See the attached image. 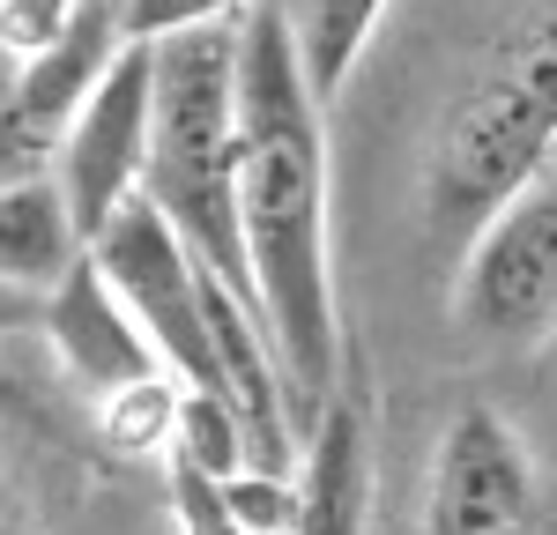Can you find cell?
I'll return each mask as SVG.
<instances>
[{"label": "cell", "instance_id": "1", "mask_svg": "<svg viewBox=\"0 0 557 535\" xmlns=\"http://www.w3.org/2000/svg\"><path fill=\"white\" fill-rule=\"evenodd\" d=\"M238 231L253 298L305 401L343 387V306L327 246V97L283 0L238 15Z\"/></svg>", "mask_w": 557, "mask_h": 535}, {"label": "cell", "instance_id": "2", "mask_svg": "<svg viewBox=\"0 0 557 535\" xmlns=\"http://www.w3.org/2000/svg\"><path fill=\"white\" fill-rule=\"evenodd\" d=\"M149 45H157V134L141 194L223 283L253 290L238 231V23H201Z\"/></svg>", "mask_w": 557, "mask_h": 535}, {"label": "cell", "instance_id": "3", "mask_svg": "<svg viewBox=\"0 0 557 535\" xmlns=\"http://www.w3.org/2000/svg\"><path fill=\"white\" fill-rule=\"evenodd\" d=\"M557 164V52H528L506 75L475 83L424 157V216L469 246L513 194Z\"/></svg>", "mask_w": 557, "mask_h": 535}, {"label": "cell", "instance_id": "4", "mask_svg": "<svg viewBox=\"0 0 557 535\" xmlns=\"http://www.w3.org/2000/svg\"><path fill=\"white\" fill-rule=\"evenodd\" d=\"M83 246L97 253V268L112 275V290L127 298V312L149 327L157 357L178 380L186 387H223L215 380V343H209V261L178 238V223L149 194H127Z\"/></svg>", "mask_w": 557, "mask_h": 535}, {"label": "cell", "instance_id": "5", "mask_svg": "<svg viewBox=\"0 0 557 535\" xmlns=\"http://www.w3.org/2000/svg\"><path fill=\"white\" fill-rule=\"evenodd\" d=\"M149 134H157V45L127 38L104 60V75L83 89V104L67 112V127H60L52 157H45V172H52V186H60V201H67L83 238L127 194H141Z\"/></svg>", "mask_w": 557, "mask_h": 535}, {"label": "cell", "instance_id": "6", "mask_svg": "<svg viewBox=\"0 0 557 535\" xmlns=\"http://www.w3.org/2000/svg\"><path fill=\"white\" fill-rule=\"evenodd\" d=\"M454 320L475 335H543L557 320V172L513 194L498 216L461 246L454 268Z\"/></svg>", "mask_w": 557, "mask_h": 535}, {"label": "cell", "instance_id": "7", "mask_svg": "<svg viewBox=\"0 0 557 535\" xmlns=\"http://www.w3.org/2000/svg\"><path fill=\"white\" fill-rule=\"evenodd\" d=\"M528 521H535V469L520 432L491 401L454 409L431 453L424 535H520Z\"/></svg>", "mask_w": 557, "mask_h": 535}, {"label": "cell", "instance_id": "8", "mask_svg": "<svg viewBox=\"0 0 557 535\" xmlns=\"http://www.w3.org/2000/svg\"><path fill=\"white\" fill-rule=\"evenodd\" d=\"M45 335H52V357H60V372L83 387L89 401H104L112 387H127V380H149V372H172L157 343H149V327L127 312V298L112 290V275L97 268V253H75L67 275L45 290Z\"/></svg>", "mask_w": 557, "mask_h": 535}, {"label": "cell", "instance_id": "9", "mask_svg": "<svg viewBox=\"0 0 557 535\" xmlns=\"http://www.w3.org/2000/svg\"><path fill=\"white\" fill-rule=\"evenodd\" d=\"M290 535H372V424L343 395L320 401L298 453V521Z\"/></svg>", "mask_w": 557, "mask_h": 535}, {"label": "cell", "instance_id": "10", "mask_svg": "<svg viewBox=\"0 0 557 535\" xmlns=\"http://www.w3.org/2000/svg\"><path fill=\"white\" fill-rule=\"evenodd\" d=\"M75 253H83V231L67 216L52 172H8L0 178V283L52 290Z\"/></svg>", "mask_w": 557, "mask_h": 535}, {"label": "cell", "instance_id": "11", "mask_svg": "<svg viewBox=\"0 0 557 535\" xmlns=\"http://www.w3.org/2000/svg\"><path fill=\"white\" fill-rule=\"evenodd\" d=\"M386 8L394 0H283V15H290V30H298V52H305V75L312 89L335 104L349 83V67L364 60V45L380 38Z\"/></svg>", "mask_w": 557, "mask_h": 535}, {"label": "cell", "instance_id": "12", "mask_svg": "<svg viewBox=\"0 0 557 535\" xmlns=\"http://www.w3.org/2000/svg\"><path fill=\"white\" fill-rule=\"evenodd\" d=\"M178 401H186V380L178 372H149V380H127V387H112L97 401V424H104V439L127 461H172Z\"/></svg>", "mask_w": 557, "mask_h": 535}, {"label": "cell", "instance_id": "13", "mask_svg": "<svg viewBox=\"0 0 557 535\" xmlns=\"http://www.w3.org/2000/svg\"><path fill=\"white\" fill-rule=\"evenodd\" d=\"M178 469H201L215 484H231L238 469H253V439H246V416L223 387H186L178 401V439H172Z\"/></svg>", "mask_w": 557, "mask_h": 535}, {"label": "cell", "instance_id": "14", "mask_svg": "<svg viewBox=\"0 0 557 535\" xmlns=\"http://www.w3.org/2000/svg\"><path fill=\"white\" fill-rule=\"evenodd\" d=\"M164 469H172V521H178V535H253L238 513H231V498H223L215 476L178 469V461H164Z\"/></svg>", "mask_w": 557, "mask_h": 535}, {"label": "cell", "instance_id": "15", "mask_svg": "<svg viewBox=\"0 0 557 535\" xmlns=\"http://www.w3.org/2000/svg\"><path fill=\"white\" fill-rule=\"evenodd\" d=\"M260 0H127V38H172V30H201V23H238Z\"/></svg>", "mask_w": 557, "mask_h": 535}]
</instances>
